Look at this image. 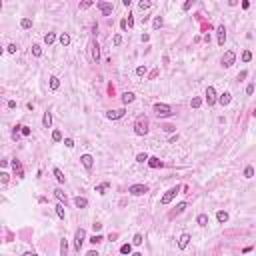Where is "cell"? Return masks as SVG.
<instances>
[{"label":"cell","mask_w":256,"mask_h":256,"mask_svg":"<svg viewBox=\"0 0 256 256\" xmlns=\"http://www.w3.org/2000/svg\"><path fill=\"white\" fill-rule=\"evenodd\" d=\"M134 92H124V94H122V102H124V104H130V102H134Z\"/></svg>","instance_id":"21"},{"label":"cell","mask_w":256,"mask_h":256,"mask_svg":"<svg viewBox=\"0 0 256 256\" xmlns=\"http://www.w3.org/2000/svg\"><path fill=\"white\" fill-rule=\"evenodd\" d=\"M124 108H116V110H108L106 112V118H110V120H118V118H122L124 116Z\"/></svg>","instance_id":"13"},{"label":"cell","mask_w":256,"mask_h":256,"mask_svg":"<svg viewBox=\"0 0 256 256\" xmlns=\"http://www.w3.org/2000/svg\"><path fill=\"white\" fill-rule=\"evenodd\" d=\"M24 256H36V254H34V252H26Z\"/></svg>","instance_id":"61"},{"label":"cell","mask_w":256,"mask_h":256,"mask_svg":"<svg viewBox=\"0 0 256 256\" xmlns=\"http://www.w3.org/2000/svg\"><path fill=\"white\" fill-rule=\"evenodd\" d=\"M90 60L92 62H98V60H100V46H98L96 40H90Z\"/></svg>","instance_id":"6"},{"label":"cell","mask_w":256,"mask_h":256,"mask_svg":"<svg viewBox=\"0 0 256 256\" xmlns=\"http://www.w3.org/2000/svg\"><path fill=\"white\" fill-rule=\"evenodd\" d=\"M162 130H164V132H174V130H176V126H172V124H164V126H162Z\"/></svg>","instance_id":"45"},{"label":"cell","mask_w":256,"mask_h":256,"mask_svg":"<svg viewBox=\"0 0 256 256\" xmlns=\"http://www.w3.org/2000/svg\"><path fill=\"white\" fill-rule=\"evenodd\" d=\"M64 146L66 148H74V140L72 138H64Z\"/></svg>","instance_id":"44"},{"label":"cell","mask_w":256,"mask_h":256,"mask_svg":"<svg viewBox=\"0 0 256 256\" xmlns=\"http://www.w3.org/2000/svg\"><path fill=\"white\" fill-rule=\"evenodd\" d=\"M32 54L36 58H40L42 56V46H40V44H32Z\"/></svg>","instance_id":"27"},{"label":"cell","mask_w":256,"mask_h":256,"mask_svg":"<svg viewBox=\"0 0 256 256\" xmlns=\"http://www.w3.org/2000/svg\"><path fill=\"white\" fill-rule=\"evenodd\" d=\"M154 112L158 118H166V116H172V108L168 104H162V102H156L154 104Z\"/></svg>","instance_id":"2"},{"label":"cell","mask_w":256,"mask_h":256,"mask_svg":"<svg viewBox=\"0 0 256 256\" xmlns=\"http://www.w3.org/2000/svg\"><path fill=\"white\" fill-rule=\"evenodd\" d=\"M162 24H164V20H162V16H156V18L152 20V28H154V30H158Z\"/></svg>","instance_id":"26"},{"label":"cell","mask_w":256,"mask_h":256,"mask_svg":"<svg viewBox=\"0 0 256 256\" xmlns=\"http://www.w3.org/2000/svg\"><path fill=\"white\" fill-rule=\"evenodd\" d=\"M50 88H52V90H58V88H60V80H58L56 76H50Z\"/></svg>","instance_id":"30"},{"label":"cell","mask_w":256,"mask_h":256,"mask_svg":"<svg viewBox=\"0 0 256 256\" xmlns=\"http://www.w3.org/2000/svg\"><path fill=\"white\" fill-rule=\"evenodd\" d=\"M52 140L54 142H60V140H62V132H60V130H54L52 132Z\"/></svg>","instance_id":"41"},{"label":"cell","mask_w":256,"mask_h":256,"mask_svg":"<svg viewBox=\"0 0 256 256\" xmlns=\"http://www.w3.org/2000/svg\"><path fill=\"white\" fill-rule=\"evenodd\" d=\"M128 192H130L132 196H142V194L148 192V186H146V184H132L130 188H128Z\"/></svg>","instance_id":"7"},{"label":"cell","mask_w":256,"mask_h":256,"mask_svg":"<svg viewBox=\"0 0 256 256\" xmlns=\"http://www.w3.org/2000/svg\"><path fill=\"white\" fill-rule=\"evenodd\" d=\"M120 28H122V30H126V28H128V22H126V18L120 22Z\"/></svg>","instance_id":"57"},{"label":"cell","mask_w":256,"mask_h":256,"mask_svg":"<svg viewBox=\"0 0 256 256\" xmlns=\"http://www.w3.org/2000/svg\"><path fill=\"white\" fill-rule=\"evenodd\" d=\"M190 106H192V108H200V106H202V98H198V96L192 98V100H190Z\"/></svg>","instance_id":"35"},{"label":"cell","mask_w":256,"mask_h":256,"mask_svg":"<svg viewBox=\"0 0 256 256\" xmlns=\"http://www.w3.org/2000/svg\"><path fill=\"white\" fill-rule=\"evenodd\" d=\"M20 132H22V136H30V128H28V126H22V130H20Z\"/></svg>","instance_id":"51"},{"label":"cell","mask_w":256,"mask_h":256,"mask_svg":"<svg viewBox=\"0 0 256 256\" xmlns=\"http://www.w3.org/2000/svg\"><path fill=\"white\" fill-rule=\"evenodd\" d=\"M8 178H10V174H8V172H2V174H0V180H2V184L8 182Z\"/></svg>","instance_id":"47"},{"label":"cell","mask_w":256,"mask_h":256,"mask_svg":"<svg viewBox=\"0 0 256 256\" xmlns=\"http://www.w3.org/2000/svg\"><path fill=\"white\" fill-rule=\"evenodd\" d=\"M12 168H14V172H16V176H24V172H22V164H20L18 160H12Z\"/></svg>","instance_id":"20"},{"label":"cell","mask_w":256,"mask_h":256,"mask_svg":"<svg viewBox=\"0 0 256 256\" xmlns=\"http://www.w3.org/2000/svg\"><path fill=\"white\" fill-rule=\"evenodd\" d=\"M252 92H254V84H248V86H246V94H252Z\"/></svg>","instance_id":"55"},{"label":"cell","mask_w":256,"mask_h":256,"mask_svg":"<svg viewBox=\"0 0 256 256\" xmlns=\"http://www.w3.org/2000/svg\"><path fill=\"white\" fill-rule=\"evenodd\" d=\"M216 220H218L220 224L228 222V212H226V210H218V212H216Z\"/></svg>","instance_id":"17"},{"label":"cell","mask_w":256,"mask_h":256,"mask_svg":"<svg viewBox=\"0 0 256 256\" xmlns=\"http://www.w3.org/2000/svg\"><path fill=\"white\" fill-rule=\"evenodd\" d=\"M186 208H188V204H186V202H180V204H176V208H174L172 212L168 214V218H176V216H180V214H182L184 210H186Z\"/></svg>","instance_id":"12"},{"label":"cell","mask_w":256,"mask_h":256,"mask_svg":"<svg viewBox=\"0 0 256 256\" xmlns=\"http://www.w3.org/2000/svg\"><path fill=\"white\" fill-rule=\"evenodd\" d=\"M20 26H22L24 30L32 28V20H30V18H22V20H20Z\"/></svg>","instance_id":"31"},{"label":"cell","mask_w":256,"mask_h":256,"mask_svg":"<svg viewBox=\"0 0 256 256\" xmlns=\"http://www.w3.org/2000/svg\"><path fill=\"white\" fill-rule=\"evenodd\" d=\"M188 244H190V234H188V232L180 234V238H178V248H180V250H184Z\"/></svg>","instance_id":"14"},{"label":"cell","mask_w":256,"mask_h":256,"mask_svg":"<svg viewBox=\"0 0 256 256\" xmlns=\"http://www.w3.org/2000/svg\"><path fill=\"white\" fill-rule=\"evenodd\" d=\"M74 204H76V208H86L88 200L84 198V196H76V198H74Z\"/></svg>","instance_id":"18"},{"label":"cell","mask_w":256,"mask_h":256,"mask_svg":"<svg viewBox=\"0 0 256 256\" xmlns=\"http://www.w3.org/2000/svg\"><path fill=\"white\" fill-rule=\"evenodd\" d=\"M136 74H138V76H144V74H146V66H138V68H136Z\"/></svg>","instance_id":"48"},{"label":"cell","mask_w":256,"mask_h":256,"mask_svg":"<svg viewBox=\"0 0 256 256\" xmlns=\"http://www.w3.org/2000/svg\"><path fill=\"white\" fill-rule=\"evenodd\" d=\"M126 22H128V26H134V18H132L130 14H128V18H126Z\"/></svg>","instance_id":"56"},{"label":"cell","mask_w":256,"mask_h":256,"mask_svg":"<svg viewBox=\"0 0 256 256\" xmlns=\"http://www.w3.org/2000/svg\"><path fill=\"white\" fill-rule=\"evenodd\" d=\"M50 124H52V114H50V112H44V116H42V126H44V128H50Z\"/></svg>","instance_id":"19"},{"label":"cell","mask_w":256,"mask_h":256,"mask_svg":"<svg viewBox=\"0 0 256 256\" xmlns=\"http://www.w3.org/2000/svg\"><path fill=\"white\" fill-rule=\"evenodd\" d=\"M52 172H54V176H56V180H58V182H60V184H64V180H66V178H64L62 170H60V168H54Z\"/></svg>","instance_id":"25"},{"label":"cell","mask_w":256,"mask_h":256,"mask_svg":"<svg viewBox=\"0 0 256 256\" xmlns=\"http://www.w3.org/2000/svg\"><path fill=\"white\" fill-rule=\"evenodd\" d=\"M216 102H218L216 90H214V86H208L206 88V104H208V106H214Z\"/></svg>","instance_id":"9"},{"label":"cell","mask_w":256,"mask_h":256,"mask_svg":"<svg viewBox=\"0 0 256 256\" xmlns=\"http://www.w3.org/2000/svg\"><path fill=\"white\" fill-rule=\"evenodd\" d=\"M120 254H132V244H122V246H120Z\"/></svg>","instance_id":"34"},{"label":"cell","mask_w":256,"mask_h":256,"mask_svg":"<svg viewBox=\"0 0 256 256\" xmlns=\"http://www.w3.org/2000/svg\"><path fill=\"white\" fill-rule=\"evenodd\" d=\"M56 214H58V218H66V212H64V206L62 204H56Z\"/></svg>","instance_id":"33"},{"label":"cell","mask_w":256,"mask_h":256,"mask_svg":"<svg viewBox=\"0 0 256 256\" xmlns=\"http://www.w3.org/2000/svg\"><path fill=\"white\" fill-rule=\"evenodd\" d=\"M142 242H144V238H142V234H134V238H132V244H134V246H140Z\"/></svg>","instance_id":"36"},{"label":"cell","mask_w":256,"mask_h":256,"mask_svg":"<svg viewBox=\"0 0 256 256\" xmlns=\"http://www.w3.org/2000/svg\"><path fill=\"white\" fill-rule=\"evenodd\" d=\"M8 52H10V54L16 52V44H8Z\"/></svg>","instance_id":"54"},{"label":"cell","mask_w":256,"mask_h":256,"mask_svg":"<svg viewBox=\"0 0 256 256\" xmlns=\"http://www.w3.org/2000/svg\"><path fill=\"white\" fill-rule=\"evenodd\" d=\"M54 196H56V198H58V200H60V204H62V202H64V204H66V202H68V198H66V194H64V192H62V190H60V188H56V190H54Z\"/></svg>","instance_id":"22"},{"label":"cell","mask_w":256,"mask_h":256,"mask_svg":"<svg viewBox=\"0 0 256 256\" xmlns=\"http://www.w3.org/2000/svg\"><path fill=\"white\" fill-rule=\"evenodd\" d=\"M130 256H144V254H142V252H132Z\"/></svg>","instance_id":"60"},{"label":"cell","mask_w":256,"mask_h":256,"mask_svg":"<svg viewBox=\"0 0 256 256\" xmlns=\"http://www.w3.org/2000/svg\"><path fill=\"white\" fill-rule=\"evenodd\" d=\"M84 238H86V230H84V228H78L76 234H74V248H76L78 252H80V248H82V244H84Z\"/></svg>","instance_id":"5"},{"label":"cell","mask_w":256,"mask_h":256,"mask_svg":"<svg viewBox=\"0 0 256 256\" xmlns=\"http://www.w3.org/2000/svg\"><path fill=\"white\" fill-rule=\"evenodd\" d=\"M60 44H62V46H68V44H70V36H68L66 32L60 34Z\"/></svg>","instance_id":"32"},{"label":"cell","mask_w":256,"mask_h":256,"mask_svg":"<svg viewBox=\"0 0 256 256\" xmlns=\"http://www.w3.org/2000/svg\"><path fill=\"white\" fill-rule=\"evenodd\" d=\"M150 156L146 154V152H140V154H136V162H140V164H144V162H148Z\"/></svg>","instance_id":"28"},{"label":"cell","mask_w":256,"mask_h":256,"mask_svg":"<svg viewBox=\"0 0 256 256\" xmlns=\"http://www.w3.org/2000/svg\"><path fill=\"white\" fill-rule=\"evenodd\" d=\"M96 8L100 10L104 16H110L112 10H114V6H112V2H104V0H100V2H96Z\"/></svg>","instance_id":"8"},{"label":"cell","mask_w":256,"mask_h":256,"mask_svg":"<svg viewBox=\"0 0 256 256\" xmlns=\"http://www.w3.org/2000/svg\"><path fill=\"white\" fill-rule=\"evenodd\" d=\"M196 222H198V226H208V216L206 214H198V216H196Z\"/></svg>","instance_id":"23"},{"label":"cell","mask_w":256,"mask_h":256,"mask_svg":"<svg viewBox=\"0 0 256 256\" xmlns=\"http://www.w3.org/2000/svg\"><path fill=\"white\" fill-rule=\"evenodd\" d=\"M122 4L126 6V8H130V4H132V0H122Z\"/></svg>","instance_id":"58"},{"label":"cell","mask_w":256,"mask_h":256,"mask_svg":"<svg viewBox=\"0 0 256 256\" xmlns=\"http://www.w3.org/2000/svg\"><path fill=\"white\" fill-rule=\"evenodd\" d=\"M92 4H94L92 0H86V2H82V4H80V10H86V8H90Z\"/></svg>","instance_id":"46"},{"label":"cell","mask_w":256,"mask_h":256,"mask_svg":"<svg viewBox=\"0 0 256 256\" xmlns=\"http://www.w3.org/2000/svg\"><path fill=\"white\" fill-rule=\"evenodd\" d=\"M150 6H152V4H150V2H146V0H142L140 4H138V8H140V10H148Z\"/></svg>","instance_id":"43"},{"label":"cell","mask_w":256,"mask_h":256,"mask_svg":"<svg viewBox=\"0 0 256 256\" xmlns=\"http://www.w3.org/2000/svg\"><path fill=\"white\" fill-rule=\"evenodd\" d=\"M180 192V186H174V188H170L168 192L164 194V196H162V198H160V204H162V206H166V204H170L172 202L174 198H176V194Z\"/></svg>","instance_id":"3"},{"label":"cell","mask_w":256,"mask_h":256,"mask_svg":"<svg viewBox=\"0 0 256 256\" xmlns=\"http://www.w3.org/2000/svg\"><path fill=\"white\" fill-rule=\"evenodd\" d=\"M252 176H254V168H252V166H246V168H244V178H252Z\"/></svg>","instance_id":"38"},{"label":"cell","mask_w":256,"mask_h":256,"mask_svg":"<svg viewBox=\"0 0 256 256\" xmlns=\"http://www.w3.org/2000/svg\"><path fill=\"white\" fill-rule=\"evenodd\" d=\"M92 226H94V232H100V230H102V224H100V222H94Z\"/></svg>","instance_id":"52"},{"label":"cell","mask_w":256,"mask_h":256,"mask_svg":"<svg viewBox=\"0 0 256 256\" xmlns=\"http://www.w3.org/2000/svg\"><path fill=\"white\" fill-rule=\"evenodd\" d=\"M102 240H104V236H102V234H94V236L90 238V242H92V244H100Z\"/></svg>","instance_id":"39"},{"label":"cell","mask_w":256,"mask_h":256,"mask_svg":"<svg viewBox=\"0 0 256 256\" xmlns=\"http://www.w3.org/2000/svg\"><path fill=\"white\" fill-rule=\"evenodd\" d=\"M252 116H256V108H254V112H252Z\"/></svg>","instance_id":"62"},{"label":"cell","mask_w":256,"mask_h":256,"mask_svg":"<svg viewBox=\"0 0 256 256\" xmlns=\"http://www.w3.org/2000/svg\"><path fill=\"white\" fill-rule=\"evenodd\" d=\"M112 42H114V46H120V44H122V36H120V34H114Z\"/></svg>","instance_id":"42"},{"label":"cell","mask_w":256,"mask_h":256,"mask_svg":"<svg viewBox=\"0 0 256 256\" xmlns=\"http://www.w3.org/2000/svg\"><path fill=\"white\" fill-rule=\"evenodd\" d=\"M54 40H56V34H54V32H48L46 36H44V42L48 44V46H50V44H54Z\"/></svg>","instance_id":"29"},{"label":"cell","mask_w":256,"mask_h":256,"mask_svg":"<svg viewBox=\"0 0 256 256\" xmlns=\"http://www.w3.org/2000/svg\"><path fill=\"white\" fill-rule=\"evenodd\" d=\"M134 134L136 136H146L148 134V118L144 114H140L134 122Z\"/></svg>","instance_id":"1"},{"label":"cell","mask_w":256,"mask_h":256,"mask_svg":"<svg viewBox=\"0 0 256 256\" xmlns=\"http://www.w3.org/2000/svg\"><path fill=\"white\" fill-rule=\"evenodd\" d=\"M86 256H98V252H96V250H90V252H88Z\"/></svg>","instance_id":"59"},{"label":"cell","mask_w":256,"mask_h":256,"mask_svg":"<svg viewBox=\"0 0 256 256\" xmlns=\"http://www.w3.org/2000/svg\"><path fill=\"white\" fill-rule=\"evenodd\" d=\"M158 74H160V70H158V68H154V70H152V72L148 74V78H150V80H154V78L158 76Z\"/></svg>","instance_id":"49"},{"label":"cell","mask_w":256,"mask_h":256,"mask_svg":"<svg viewBox=\"0 0 256 256\" xmlns=\"http://www.w3.org/2000/svg\"><path fill=\"white\" fill-rule=\"evenodd\" d=\"M108 186H110V182H102V184H98V186H96V192H98V194H104V190H106Z\"/></svg>","instance_id":"37"},{"label":"cell","mask_w":256,"mask_h":256,"mask_svg":"<svg viewBox=\"0 0 256 256\" xmlns=\"http://www.w3.org/2000/svg\"><path fill=\"white\" fill-rule=\"evenodd\" d=\"M246 76H248V72H246V70H242V72L238 74V80H244V78H246Z\"/></svg>","instance_id":"53"},{"label":"cell","mask_w":256,"mask_h":256,"mask_svg":"<svg viewBox=\"0 0 256 256\" xmlns=\"http://www.w3.org/2000/svg\"><path fill=\"white\" fill-rule=\"evenodd\" d=\"M148 166H150V168H160V166H162V160H160L158 156H150V158H148Z\"/></svg>","instance_id":"16"},{"label":"cell","mask_w":256,"mask_h":256,"mask_svg":"<svg viewBox=\"0 0 256 256\" xmlns=\"http://www.w3.org/2000/svg\"><path fill=\"white\" fill-rule=\"evenodd\" d=\"M242 60H244V62H250V60H252V52H250V50H244V52H242Z\"/></svg>","instance_id":"40"},{"label":"cell","mask_w":256,"mask_h":256,"mask_svg":"<svg viewBox=\"0 0 256 256\" xmlns=\"http://www.w3.org/2000/svg\"><path fill=\"white\" fill-rule=\"evenodd\" d=\"M230 100H232V94H230V92H222V94L218 96V102H220L222 106H228V104H230Z\"/></svg>","instance_id":"15"},{"label":"cell","mask_w":256,"mask_h":256,"mask_svg":"<svg viewBox=\"0 0 256 256\" xmlns=\"http://www.w3.org/2000/svg\"><path fill=\"white\" fill-rule=\"evenodd\" d=\"M220 62H222V66H224V68H230L232 64L236 62V54L232 52V50H226V52L222 54V58H220Z\"/></svg>","instance_id":"4"},{"label":"cell","mask_w":256,"mask_h":256,"mask_svg":"<svg viewBox=\"0 0 256 256\" xmlns=\"http://www.w3.org/2000/svg\"><path fill=\"white\" fill-rule=\"evenodd\" d=\"M60 256H68V240H60Z\"/></svg>","instance_id":"24"},{"label":"cell","mask_w":256,"mask_h":256,"mask_svg":"<svg viewBox=\"0 0 256 256\" xmlns=\"http://www.w3.org/2000/svg\"><path fill=\"white\" fill-rule=\"evenodd\" d=\"M216 34H218V44L224 46V42H226V28H224V24L216 26Z\"/></svg>","instance_id":"10"},{"label":"cell","mask_w":256,"mask_h":256,"mask_svg":"<svg viewBox=\"0 0 256 256\" xmlns=\"http://www.w3.org/2000/svg\"><path fill=\"white\" fill-rule=\"evenodd\" d=\"M80 162H82V166L86 170H92V166H94V158H92V154H82V156H80Z\"/></svg>","instance_id":"11"},{"label":"cell","mask_w":256,"mask_h":256,"mask_svg":"<svg viewBox=\"0 0 256 256\" xmlns=\"http://www.w3.org/2000/svg\"><path fill=\"white\" fill-rule=\"evenodd\" d=\"M190 8H192V0H188V2L182 4V10H190Z\"/></svg>","instance_id":"50"}]
</instances>
